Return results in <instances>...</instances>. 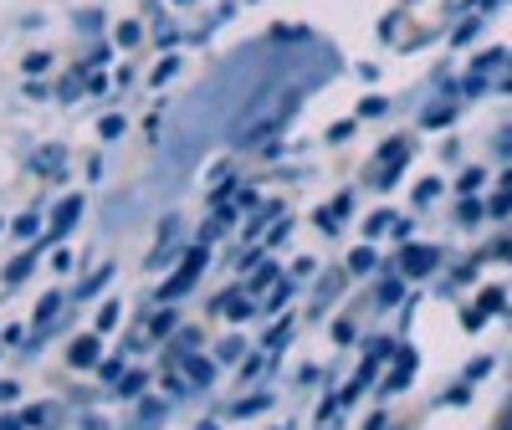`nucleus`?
<instances>
[{
  "label": "nucleus",
  "mask_w": 512,
  "mask_h": 430,
  "mask_svg": "<svg viewBox=\"0 0 512 430\" xmlns=\"http://www.w3.org/2000/svg\"><path fill=\"white\" fill-rule=\"evenodd\" d=\"M292 113H297V93H287V98H282L277 108H267L262 118H251V123H241V128H236V144H262L267 134H277V128H282V123H287Z\"/></svg>",
  "instance_id": "f257e3e1"
},
{
  "label": "nucleus",
  "mask_w": 512,
  "mask_h": 430,
  "mask_svg": "<svg viewBox=\"0 0 512 430\" xmlns=\"http://www.w3.org/2000/svg\"><path fill=\"white\" fill-rule=\"evenodd\" d=\"M205 267H210V246L200 241V246H190V251H185V262H180V272H175V277L164 282V303H175V297H185V292L195 287V277H200Z\"/></svg>",
  "instance_id": "f03ea898"
},
{
  "label": "nucleus",
  "mask_w": 512,
  "mask_h": 430,
  "mask_svg": "<svg viewBox=\"0 0 512 430\" xmlns=\"http://www.w3.org/2000/svg\"><path fill=\"white\" fill-rule=\"evenodd\" d=\"M436 262H441V251H436V246H410V241H405V251H400V272H405V277L436 272Z\"/></svg>",
  "instance_id": "7ed1b4c3"
},
{
  "label": "nucleus",
  "mask_w": 512,
  "mask_h": 430,
  "mask_svg": "<svg viewBox=\"0 0 512 430\" xmlns=\"http://www.w3.org/2000/svg\"><path fill=\"white\" fill-rule=\"evenodd\" d=\"M77 221H82V195H62L57 210H52V241H62Z\"/></svg>",
  "instance_id": "20e7f679"
},
{
  "label": "nucleus",
  "mask_w": 512,
  "mask_h": 430,
  "mask_svg": "<svg viewBox=\"0 0 512 430\" xmlns=\"http://www.w3.org/2000/svg\"><path fill=\"white\" fill-rule=\"evenodd\" d=\"M415 364H420L415 354H395V369H390V374H384V384H379V390H384V395H400V390H405V384L415 379Z\"/></svg>",
  "instance_id": "39448f33"
},
{
  "label": "nucleus",
  "mask_w": 512,
  "mask_h": 430,
  "mask_svg": "<svg viewBox=\"0 0 512 430\" xmlns=\"http://www.w3.org/2000/svg\"><path fill=\"white\" fill-rule=\"evenodd\" d=\"M67 359H72V369H93V364L103 359V338H98V333H88V338H77L72 349H67Z\"/></svg>",
  "instance_id": "423d86ee"
},
{
  "label": "nucleus",
  "mask_w": 512,
  "mask_h": 430,
  "mask_svg": "<svg viewBox=\"0 0 512 430\" xmlns=\"http://www.w3.org/2000/svg\"><path fill=\"white\" fill-rule=\"evenodd\" d=\"M221 313H226L231 323L251 318V292H246V297H241V292H226V297H221Z\"/></svg>",
  "instance_id": "0eeeda50"
},
{
  "label": "nucleus",
  "mask_w": 512,
  "mask_h": 430,
  "mask_svg": "<svg viewBox=\"0 0 512 430\" xmlns=\"http://www.w3.org/2000/svg\"><path fill=\"white\" fill-rule=\"evenodd\" d=\"M57 318H62V292H47V297L36 303V328H47V323H57Z\"/></svg>",
  "instance_id": "6e6552de"
},
{
  "label": "nucleus",
  "mask_w": 512,
  "mask_h": 430,
  "mask_svg": "<svg viewBox=\"0 0 512 430\" xmlns=\"http://www.w3.org/2000/svg\"><path fill=\"white\" fill-rule=\"evenodd\" d=\"M185 374H190V384H210V379H216V364L200 359V354H190V359H185Z\"/></svg>",
  "instance_id": "1a4fd4ad"
},
{
  "label": "nucleus",
  "mask_w": 512,
  "mask_h": 430,
  "mask_svg": "<svg viewBox=\"0 0 512 430\" xmlns=\"http://www.w3.org/2000/svg\"><path fill=\"white\" fill-rule=\"evenodd\" d=\"M379 267V256H374V246H359L354 256H349V277H364V272H374Z\"/></svg>",
  "instance_id": "9d476101"
},
{
  "label": "nucleus",
  "mask_w": 512,
  "mask_h": 430,
  "mask_svg": "<svg viewBox=\"0 0 512 430\" xmlns=\"http://www.w3.org/2000/svg\"><path fill=\"white\" fill-rule=\"evenodd\" d=\"M36 262H41V246H31V251H26V256H16V262H11V267H6V282H21V277H26V272H31V267H36Z\"/></svg>",
  "instance_id": "9b49d317"
},
{
  "label": "nucleus",
  "mask_w": 512,
  "mask_h": 430,
  "mask_svg": "<svg viewBox=\"0 0 512 430\" xmlns=\"http://www.w3.org/2000/svg\"><path fill=\"white\" fill-rule=\"evenodd\" d=\"M272 282H277V267H272V262H256V267H251V292H256V287H272Z\"/></svg>",
  "instance_id": "f8f14e48"
},
{
  "label": "nucleus",
  "mask_w": 512,
  "mask_h": 430,
  "mask_svg": "<svg viewBox=\"0 0 512 430\" xmlns=\"http://www.w3.org/2000/svg\"><path fill=\"white\" fill-rule=\"evenodd\" d=\"M390 221H395L390 210H374L369 221H364V241H369V236H379V231H390Z\"/></svg>",
  "instance_id": "ddd939ff"
},
{
  "label": "nucleus",
  "mask_w": 512,
  "mask_h": 430,
  "mask_svg": "<svg viewBox=\"0 0 512 430\" xmlns=\"http://www.w3.org/2000/svg\"><path fill=\"white\" fill-rule=\"evenodd\" d=\"M502 308H507V292L502 287H487L482 292V313H502Z\"/></svg>",
  "instance_id": "4468645a"
},
{
  "label": "nucleus",
  "mask_w": 512,
  "mask_h": 430,
  "mask_svg": "<svg viewBox=\"0 0 512 430\" xmlns=\"http://www.w3.org/2000/svg\"><path fill=\"white\" fill-rule=\"evenodd\" d=\"M118 318H123V308H118V303H103V308H98V333L118 328Z\"/></svg>",
  "instance_id": "2eb2a0df"
},
{
  "label": "nucleus",
  "mask_w": 512,
  "mask_h": 430,
  "mask_svg": "<svg viewBox=\"0 0 512 430\" xmlns=\"http://www.w3.org/2000/svg\"><path fill=\"white\" fill-rule=\"evenodd\" d=\"M482 180H487V169H466V175L456 180V190H461V195H472V190H482Z\"/></svg>",
  "instance_id": "dca6fc26"
},
{
  "label": "nucleus",
  "mask_w": 512,
  "mask_h": 430,
  "mask_svg": "<svg viewBox=\"0 0 512 430\" xmlns=\"http://www.w3.org/2000/svg\"><path fill=\"white\" fill-rule=\"evenodd\" d=\"M477 26H482V16H466V21L451 31V41H456V47H461V41H472V36H477Z\"/></svg>",
  "instance_id": "f3484780"
},
{
  "label": "nucleus",
  "mask_w": 512,
  "mask_h": 430,
  "mask_svg": "<svg viewBox=\"0 0 512 430\" xmlns=\"http://www.w3.org/2000/svg\"><path fill=\"white\" fill-rule=\"evenodd\" d=\"M507 57H512V52H502V47H492V52H482V57H477V72H492V67H502Z\"/></svg>",
  "instance_id": "a211bd4d"
},
{
  "label": "nucleus",
  "mask_w": 512,
  "mask_h": 430,
  "mask_svg": "<svg viewBox=\"0 0 512 430\" xmlns=\"http://www.w3.org/2000/svg\"><path fill=\"white\" fill-rule=\"evenodd\" d=\"M400 297H405V287H400V282H384V287H379V308H395Z\"/></svg>",
  "instance_id": "6ab92c4d"
},
{
  "label": "nucleus",
  "mask_w": 512,
  "mask_h": 430,
  "mask_svg": "<svg viewBox=\"0 0 512 430\" xmlns=\"http://www.w3.org/2000/svg\"><path fill=\"white\" fill-rule=\"evenodd\" d=\"M149 333H154V338H164V333H175V313H169V308H164V313H154Z\"/></svg>",
  "instance_id": "aec40b11"
},
{
  "label": "nucleus",
  "mask_w": 512,
  "mask_h": 430,
  "mask_svg": "<svg viewBox=\"0 0 512 430\" xmlns=\"http://www.w3.org/2000/svg\"><path fill=\"white\" fill-rule=\"evenodd\" d=\"M287 338H292V318H282V323H277V328L267 333V349H282Z\"/></svg>",
  "instance_id": "412c9836"
},
{
  "label": "nucleus",
  "mask_w": 512,
  "mask_h": 430,
  "mask_svg": "<svg viewBox=\"0 0 512 430\" xmlns=\"http://www.w3.org/2000/svg\"><path fill=\"white\" fill-rule=\"evenodd\" d=\"M118 395H128V400H134V395H144V374H123Z\"/></svg>",
  "instance_id": "4be33fe9"
},
{
  "label": "nucleus",
  "mask_w": 512,
  "mask_h": 430,
  "mask_svg": "<svg viewBox=\"0 0 512 430\" xmlns=\"http://www.w3.org/2000/svg\"><path fill=\"white\" fill-rule=\"evenodd\" d=\"M175 72H180V57H164V62L154 67V82H159V88H164V82L175 77Z\"/></svg>",
  "instance_id": "5701e85b"
},
{
  "label": "nucleus",
  "mask_w": 512,
  "mask_h": 430,
  "mask_svg": "<svg viewBox=\"0 0 512 430\" xmlns=\"http://www.w3.org/2000/svg\"><path fill=\"white\" fill-rule=\"evenodd\" d=\"M287 303H292V282H277V292H272V303H267V308H272V313H282Z\"/></svg>",
  "instance_id": "b1692460"
},
{
  "label": "nucleus",
  "mask_w": 512,
  "mask_h": 430,
  "mask_svg": "<svg viewBox=\"0 0 512 430\" xmlns=\"http://www.w3.org/2000/svg\"><path fill=\"white\" fill-rule=\"evenodd\" d=\"M108 277H113V267H98V272H93L88 282H82V297H93V292H98V287H103Z\"/></svg>",
  "instance_id": "393cba45"
},
{
  "label": "nucleus",
  "mask_w": 512,
  "mask_h": 430,
  "mask_svg": "<svg viewBox=\"0 0 512 430\" xmlns=\"http://www.w3.org/2000/svg\"><path fill=\"white\" fill-rule=\"evenodd\" d=\"M98 134H103V139H118V134H123V118H118V113H108V118L98 123Z\"/></svg>",
  "instance_id": "a878e982"
},
{
  "label": "nucleus",
  "mask_w": 512,
  "mask_h": 430,
  "mask_svg": "<svg viewBox=\"0 0 512 430\" xmlns=\"http://www.w3.org/2000/svg\"><path fill=\"white\" fill-rule=\"evenodd\" d=\"M139 36H144V31H139L134 21H123V26H118V47H134V41H139Z\"/></svg>",
  "instance_id": "bb28decb"
},
{
  "label": "nucleus",
  "mask_w": 512,
  "mask_h": 430,
  "mask_svg": "<svg viewBox=\"0 0 512 430\" xmlns=\"http://www.w3.org/2000/svg\"><path fill=\"white\" fill-rule=\"evenodd\" d=\"M456 215H461V226H477V215H482V205H477V200H461V210H456Z\"/></svg>",
  "instance_id": "cd10ccee"
},
{
  "label": "nucleus",
  "mask_w": 512,
  "mask_h": 430,
  "mask_svg": "<svg viewBox=\"0 0 512 430\" xmlns=\"http://www.w3.org/2000/svg\"><path fill=\"white\" fill-rule=\"evenodd\" d=\"M384 108H390V103H384V98H364V103H359V118H379Z\"/></svg>",
  "instance_id": "c85d7f7f"
},
{
  "label": "nucleus",
  "mask_w": 512,
  "mask_h": 430,
  "mask_svg": "<svg viewBox=\"0 0 512 430\" xmlns=\"http://www.w3.org/2000/svg\"><path fill=\"white\" fill-rule=\"evenodd\" d=\"M98 369H103V379H108V384H118V379H123V359H103Z\"/></svg>",
  "instance_id": "c756f323"
},
{
  "label": "nucleus",
  "mask_w": 512,
  "mask_h": 430,
  "mask_svg": "<svg viewBox=\"0 0 512 430\" xmlns=\"http://www.w3.org/2000/svg\"><path fill=\"white\" fill-rule=\"evenodd\" d=\"M236 410H241V415H262V410H267V395H251V400H241Z\"/></svg>",
  "instance_id": "7c9ffc66"
},
{
  "label": "nucleus",
  "mask_w": 512,
  "mask_h": 430,
  "mask_svg": "<svg viewBox=\"0 0 512 430\" xmlns=\"http://www.w3.org/2000/svg\"><path fill=\"white\" fill-rule=\"evenodd\" d=\"M349 134H354V123H333V128H328V144H344Z\"/></svg>",
  "instance_id": "2f4dec72"
},
{
  "label": "nucleus",
  "mask_w": 512,
  "mask_h": 430,
  "mask_svg": "<svg viewBox=\"0 0 512 430\" xmlns=\"http://www.w3.org/2000/svg\"><path fill=\"white\" fill-rule=\"evenodd\" d=\"M47 67H52L47 52H31V57H26V72H47Z\"/></svg>",
  "instance_id": "473e14b6"
},
{
  "label": "nucleus",
  "mask_w": 512,
  "mask_h": 430,
  "mask_svg": "<svg viewBox=\"0 0 512 430\" xmlns=\"http://www.w3.org/2000/svg\"><path fill=\"white\" fill-rule=\"evenodd\" d=\"M436 195H441V180H425V185L415 190V200H420V205H425V200H436Z\"/></svg>",
  "instance_id": "72a5a7b5"
},
{
  "label": "nucleus",
  "mask_w": 512,
  "mask_h": 430,
  "mask_svg": "<svg viewBox=\"0 0 512 430\" xmlns=\"http://www.w3.org/2000/svg\"><path fill=\"white\" fill-rule=\"evenodd\" d=\"M441 400H446V405H466V400H472V390H466V384H456V390H446Z\"/></svg>",
  "instance_id": "f704fd0d"
},
{
  "label": "nucleus",
  "mask_w": 512,
  "mask_h": 430,
  "mask_svg": "<svg viewBox=\"0 0 512 430\" xmlns=\"http://www.w3.org/2000/svg\"><path fill=\"white\" fill-rule=\"evenodd\" d=\"M507 210H512V190H507V185H502V195H497V200H492V215H507Z\"/></svg>",
  "instance_id": "c9c22d12"
},
{
  "label": "nucleus",
  "mask_w": 512,
  "mask_h": 430,
  "mask_svg": "<svg viewBox=\"0 0 512 430\" xmlns=\"http://www.w3.org/2000/svg\"><path fill=\"white\" fill-rule=\"evenodd\" d=\"M21 395V384H11V379H0V405H11Z\"/></svg>",
  "instance_id": "e433bc0d"
},
{
  "label": "nucleus",
  "mask_w": 512,
  "mask_h": 430,
  "mask_svg": "<svg viewBox=\"0 0 512 430\" xmlns=\"http://www.w3.org/2000/svg\"><path fill=\"white\" fill-rule=\"evenodd\" d=\"M482 374H492V359H477L472 369H466V384H472V379H482Z\"/></svg>",
  "instance_id": "4c0bfd02"
},
{
  "label": "nucleus",
  "mask_w": 512,
  "mask_h": 430,
  "mask_svg": "<svg viewBox=\"0 0 512 430\" xmlns=\"http://www.w3.org/2000/svg\"><path fill=\"white\" fill-rule=\"evenodd\" d=\"M446 118H451V103H436L431 113H425V123H446Z\"/></svg>",
  "instance_id": "58836bf2"
},
{
  "label": "nucleus",
  "mask_w": 512,
  "mask_h": 430,
  "mask_svg": "<svg viewBox=\"0 0 512 430\" xmlns=\"http://www.w3.org/2000/svg\"><path fill=\"white\" fill-rule=\"evenodd\" d=\"M221 359H241V338H226L221 343Z\"/></svg>",
  "instance_id": "ea45409f"
},
{
  "label": "nucleus",
  "mask_w": 512,
  "mask_h": 430,
  "mask_svg": "<svg viewBox=\"0 0 512 430\" xmlns=\"http://www.w3.org/2000/svg\"><path fill=\"white\" fill-rule=\"evenodd\" d=\"M16 236H36V215H21V221H16Z\"/></svg>",
  "instance_id": "a19ab883"
},
{
  "label": "nucleus",
  "mask_w": 512,
  "mask_h": 430,
  "mask_svg": "<svg viewBox=\"0 0 512 430\" xmlns=\"http://www.w3.org/2000/svg\"><path fill=\"white\" fill-rule=\"evenodd\" d=\"M31 425H47V410H41V405H31V410H26V430H31Z\"/></svg>",
  "instance_id": "79ce46f5"
},
{
  "label": "nucleus",
  "mask_w": 512,
  "mask_h": 430,
  "mask_svg": "<svg viewBox=\"0 0 512 430\" xmlns=\"http://www.w3.org/2000/svg\"><path fill=\"white\" fill-rule=\"evenodd\" d=\"M497 154H502V159H512V128H507V134L497 139Z\"/></svg>",
  "instance_id": "37998d69"
},
{
  "label": "nucleus",
  "mask_w": 512,
  "mask_h": 430,
  "mask_svg": "<svg viewBox=\"0 0 512 430\" xmlns=\"http://www.w3.org/2000/svg\"><path fill=\"white\" fill-rule=\"evenodd\" d=\"M82 430H108V420L103 415H88V420H82Z\"/></svg>",
  "instance_id": "c03bdc74"
},
{
  "label": "nucleus",
  "mask_w": 512,
  "mask_h": 430,
  "mask_svg": "<svg viewBox=\"0 0 512 430\" xmlns=\"http://www.w3.org/2000/svg\"><path fill=\"white\" fill-rule=\"evenodd\" d=\"M502 185H507V190H512V169H507V175H502Z\"/></svg>",
  "instance_id": "a18cd8bd"
},
{
  "label": "nucleus",
  "mask_w": 512,
  "mask_h": 430,
  "mask_svg": "<svg viewBox=\"0 0 512 430\" xmlns=\"http://www.w3.org/2000/svg\"><path fill=\"white\" fill-rule=\"evenodd\" d=\"M200 430H221V425H210V420H205V425H200Z\"/></svg>",
  "instance_id": "49530a36"
},
{
  "label": "nucleus",
  "mask_w": 512,
  "mask_h": 430,
  "mask_svg": "<svg viewBox=\"0 0 512 430\" xmlns=\"http://www.w3.org/2000/svg\"><path fill=\"white\" fill-rule=\"evenodd\" d=\"M502 88H507V93H512V77H507V82H502Z\"/></svg>",
  "instance_id": "de8ad7c7"
},
{
  "label": "nucleus",
  "mask_w": 512,
  "mask_h": 430,
  "mask_svg": "<svg viewBox=\"0 0 512 430\" xmlns=\"http://www.w3.org/2000/svg\"><path fill=\"white\" fill-rule=\"evenodd\" d=\"M507 425H512V405H507Z\"/></svg>",
  "instance_id": "09e8293b"
},
{
  "label": "nucleus",
  "mask_w": 512,
  "mask_h": 430,
  "mask_svg": "<svg viewBox=\"0 0 512 430\" xmlns=\"http://www.w3.org/2000/svg\"><path fill=\"white\" fill-rule=\"evenodd\" d=\"M502 430H512V425H502Z\"/></svg>",
  "instance_id": "8fccbe9b"
},
{
  "label": "nucleus",
  "mask_w": 512,
  "mask_h": 430,
  "mask_svg": "<svg viewBox=\"0 0 512 430\" xmlns=\"http://www.w3.org/2000/svg\"><path fill=\"white\" fill-rule=\"evenodd\" d=\"M0 430H6V425H0Z\"/></svg>",
  "instance_id": "3c124183"
}]
</instances>
